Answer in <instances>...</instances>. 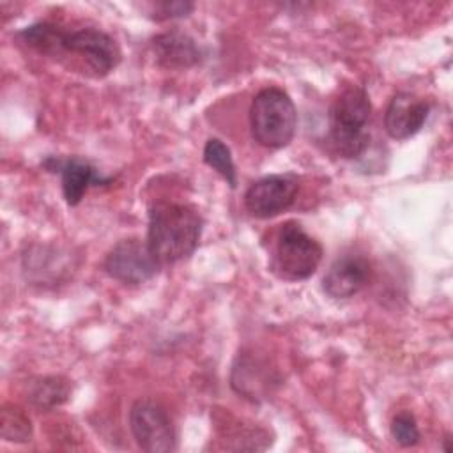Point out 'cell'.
<instances>
[{"label":"cell","mask_w":453,"mask_h":453,"mask_svg":"<svg viewBox=\"0 0 453 453\" xmlns=\"http://www.w3.org/2000/svg\"><path fill=\"white\" fill-rule=\"evenodd\" d=\"M195 5L191 2H159L152 5V19L156 21H166V19H175V18H184L188 16Z\"/></svg>","instance_id":"ac0fdd59"},{"label":"cell","mask_w":453,"mask_h":453,"mask_svg":"<svg viewBox=\"0 0 453 453\" xmlns=\"http://www.w3.org/2000/svg\"><path fill=\"white\" fill-rule=\"evenodd\" d=\"M0 428L4 441L28 442L32 439V421L19 405L5 403L2 407Z\"/></svg>","instance_id":"2e32d148"},{"label":"cell","mask_w":453,"mask_h":453,"mask_svg":"<svg viewBox=\"0 0 453 453\" xmlns=\"http://www.w3.org/2000/svg\"><path fill=\"white\" fill-rule=\"evenodd\" d=\"M73 393V384L64 375H42L28 382L27 398L37 411H53L64 405Z\"/></svg>","instance_id":"4fadbf2b"},{"label":"cell","mask_w":453,"mask_h":453,"mask_svg":"<svg viewBox=\"0 0 453 453\" xmlns=\"http://www.w3.org/2000/svg\"><path fill=\"white\" fill-rule=\"evenodd\" d=\"M64 28L51 21H37L18 32L19 39L42 55H60Z\"/></svg>","instance_id":"5bb4252c"},{"label":"cell","mask_w":453,"mask_h":453,"mask_svg":"<svg viewBox=\"0 0 453 453\" xmlns=\"http://www.w3.org/2000/svg\"><path fill=\"white\" fill-rule=\"evenodd\" d=\"M372 117L370 96L363 87L343 88L329 108V143L345 159L365 154L370 143L366 126Z\"/></svg>","instance_id":"7a4b0ae2"},{"label":"cell","mask_w":453,"mask_h":453,"mask_svg":"<svg viewBox=\"0 0 453 453\" xmlns=\"http://www.w3.org/2000/svg\"><path fill=\"white\" fill-rule=\"evenodd\" d=\"M203 219L196 207L182 202H156L149 207L147 244L159 265L186 260L196 250Z\"/></svg>","instance_id":"6da1fadb"},{"label":"cell","mask_w":453,"mask_h":453,"mask_svg":"<svg viewBox=\"0 0 453 453\" xmlns=\"http://www.w3.org/2000/svg\"><path fill=\"white\" fill-rule=\"evenodd\" d=\"M389 430H391V437L395 439V442L400 444L402 448L416 446L421 439L418 421L411 411L396 412L391 419Z\"/></svg>","instance_id":"e0dca14e"},{"label":"cell","mask_w":453,"mask_h":453,"mask_svg":"<svg viewBox=\"0 0 453 453\" xmlns=\"http://www.w3.org/2000/svg\"><path fill=\"white\" fill-rule=\"evenodd\" d=\"M60 53L80 55L96 76L110 74L120 62L122 53L117 41L101 28L83 27L64 32Z\"/></svg>","instance_id":"52a82bcc"},{"label":"cell","mask_w":453,"mask_h":453,"mask_svg":"<svg viewBox=\"0 0 453 453\" xmlns=\"http://www.w3.org/2000/svg\"><path fill=\"white\" fill-rule=\"evenodd\" d=\"M150 48L157 65L165 69H189L202 60V50L196 41L179 28L154 35Z\"/></svg>","instance_id":"7c38bea8"},{"label":"cell","mask_w":453,"mask_h":453,"mask_svg":"<svg viewBox=\"0 0 453 453\" xmlns=\"http://www.w3.org/2000/svg\"><path fill=\"white\" fill-rule=\"evenodd\" d=\"M203 163L214 172H218L232 189L237 186V172L232 159V152L228 145H225L219 138H209L205 142Z\"/></svg>","instance_id":"9a60e30c"},{"label":"cell","mask_w":453,"mask_h":453,"mask_svg":"<svg viewBox=\"0 0 453 453\" xmlns=\"http://www.w3.org/2000/svg\"><path fill=\"white\" fill-rule=\"evenodd\" d=\"M44 166L50 172L60 173L62 195H64L67 205H71V207L78 205L81 202V198L85 196V193L90 186H104L111 180L110 177H103L97 172V168L83 157H69L64 161L48 157L44 161Z\"/></svg>","instance_id":"8fae6325"},{"label":"cell","mask_w":453,"mask_h":453,"mask_svg":"<svg viewBox=\"0 0 453 453\" xmlns=\"http://www.w3.org/2000/svg\"><path fill=\"white\" fill-rule=\"evenodd\" d=\"M372 276V265L361 253H343L322 278L324 292L333 299H349L361 292Z\"/></svg>","instance_id":"9c48e42d"},{"label":"cell","mask_w":453,"mask_h":453,"mask_svg":"<svg viewBox=\"0 0 453 453\" xmlns=\"http://www.w3.org/2000/svg\"><path fill=\"white\" fill-rule=\"evenodd\" d=\"M129 428L136 444L149 453H168L177 448V434L166 409L149 398L129 409Z\"/></svg>","instance_id":"5b68a950"},{"label":"cell","mask_w":453,"mask_h":453,"mask_svg":"<svg viewBox=\"0 0 453 453\" xmlns=\"http://www.w3.org/2000/svg\"><path fill=\"white\" fill-rule=\"evenodd\" d=\"M430 113V104L411 94L396 92L384 113V129L393 140H407L425 126Z\"/></svg>","instance_id":"30bf717a"},{"label":"cell","mask_w":453,"mask_h":453,"mask_svg":"<svg viewBox=\"0 0 453 453\" xmlns=\"http://www.w3.org/2000/svg\"><path fill=\"white\" fill-rule=\"evenodd\" d=\"M159 267L147 241L138 237L119 241L103 260V271L124 285H142L152 280Z\"/></svg>","instance_id":"8992f818"},{"label":"cell","mask_w":453,"mask_h":453,"mask_svg":"<svg viewBox=\"0 0 453 453\" xmlns=\"http://www.w3.org/2000/svg\"><path fill=\"white\" fill-rule=\"evenodd\" d=\"M322 255V244L301 223L290 219L278 228L269 267L280 280L301 281L315 274Z\"/></svg>","instance_id":"277c9868"},{"label":"cell","mask_w":453,"mask_h":453,"mask_svg":"<svg viewBox=\"0 0 453 453\" xmlns=\"http://www.w3.org/2000/svg\"><path fill=\"white\" fill-rule=\"evenodd\" d=\"M299 180L292 173H273L255 180L244 193L246 211L260 219L287 211L297 196Z\"/></svg>","instance_id":"ba28073f"},{"label":"cell","mask_w":453,"mask_h":453,"mask_svg":"<svg viewBox=\"0 0 453 453\" xmlns=\"http://www.w3.org/2000/svg\"><path fill=\"white\" fill-rule=\"evenodd\" d=\"M297 127V111L292 97L280 87H265L250 104V131L265 149L287 147Z\"/></svg>","instance_id":"3957f363"}]
</instances>
